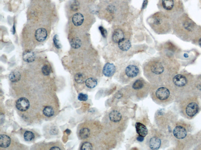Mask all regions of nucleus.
Listing matches in <instances>:
<instances>
[{"label": "nucleus", "instance_id": "nucleus-18", "mask_svg": "<svg viewBox=\"0 0 201 150\" xmlns=\"http://www.w3.org/2000/svg\"><path fill=\"white\" fill-rule=\"evenodd\" d=\"M36 56L34 52L28 50L23 53V59L24 60L27 62L31 63L33 62L35 59Z\"/></svg>", "mask_w": 201, "mask_h": 150}, {"label": "nucleus", "instance_id": "nucleus-12", "mask_svg": "<svg viewBox=\"0 0 201 150\" xmlns=\"http://www.w3.org/2000/svg\"><path fill=\"white\" fill-rule=\"evenodd\" d=\"M35 36L37 41L39 42H43L46 39L47 37V31L44 28H39L36 31Z\"/></svg>", "mask_w": 201, "mask_h": 150}, {"label": "nucleus", "instance_id": "nucleus-16", "mask_svg": "<svg viewBox=\"0 0 201 150\" xmlns=\"http://www.w3.org/2000/svg\"><path fill=\"white\" fill-rule=\"evenodd\" d=\"M123 39H124V34L121 30L117 29L114 31L112 35V40L114 42L118 43Z\"/></svg>", "mask_w": 201, "mask_h": 150}, {"label": "nucleus", "instance_id": "nucleus-19", "mask_svg": "<svg viewBox=\"0 0 201 150\" xmlns=\"http://www.w3.org/2000/svg\"><path fill=\"white\" fill-rule=\"evenodd\" d=\"M86 86L89 89H93L97 86L98 80L94 77H90L87 79L85 82Z\"/></svg>", "mask_w": 201, "mask_h": 150}, {"label": "nucleus", "instance_id": "nucleus-20", "mask_svg": "<svg viewBox=\"0 0 201 150\" xmlns=\"http://www.w3.org/2000/svg\"><path fill=\"white\" fill-rule=\"evenodd\" d=\"M162 4L163 8L166 10H171L175 5L174 0H162Z\"/></svg>", "mask_w": 201, "mask_h": 150}, {"label": "nucleus", "instance_id": "nucleus-3", "mask_svg": "<svg viewBox=\"0 0 201 150\" xmlns=\"http://www.w3.org/2000/svg\"><path fill=\"white\" fill-rule=\"evenodd\" d=\"M149 94L153 101L156 102L167 100L170 95V91L167 88L163 86L156 88L153 85H151Z\"/></svg>", "mask_w": 201, "mask_h": 150}, {"label": "nucleus", "instance_id": "nucleus-37", "mask_svg": "<svg viewBox=\"0 0 201 150\" xmlns=\"http://www.w3.org/2000/svg\"><path fill=\"white\" fill-rule=\"evenodd\" d=\"M199 44H200V46L201 47V39L199 40Z\"/></svg>", "mask_w": 201, "mask_h": 150}, {"label": "nucleus", "instance_id": "nucleus-7", "mask_svg": "<svg viewBox=\"0 0 201 150\" xmlns=\"http://www.w3.org/2000/svg\"><path fill=\"white\" fill-rule=\"evenodd\" d=\"M16 107L20 111H26L29 108V101L26 98H20L17 101L16 103Z\"/></svg>", "mask_w": 201, "mask_h": 150}, {"label": "nucleus", "instance_id": "nucleus-23", "mask_svg": "<svg viewBox=\"0 0 201 150\" xmlns=\"http://www.w3.org/2000/svg\"><path fill=\"white\" fill-rule=\"evenodd\" d=\"M87 79L86 76L82 73L77 74L75 76V81L78 83L82 84L85 83Z\"/></svg>", "mask_w": 201, "mask_h": 150}, {"label": "nucleus", "instance_id": "nucleus-17", "mask_svg": "<svg viewBox=\"0 0 201 150\" xmlns=\"http://www.w3.org/2000/svg\"><path fill=\"white\" fill-rule=\"evenodd\" d=\"M84 19V17L82 14L76 13L74 14L72 17V22L75 26H79L83 23Z\"/></svg>", "mask_w": 201, "mask_h": 150}, {"label": "nucleus", "instance_id": "nucleus-14", "mask_svg": "<svg viewBox=\"0 0 201 150\" xmlns=\"http://www.w3.org/2000/svg\"><path fill=\"white\" fill-rule=\"evenodd\" d=\"M11 142L10 137L5 135L0 136V147L2 148H7L9 146Z\"/></svg>", "mask_w": 201, "mask_h": 150}, {"label": "nucleus", "instance_id": "nucleus-9", "mask_svg": "<svg viewBox=\"0 0 201 150\" xmlns=\"http://www.w3.org/2000/svg\"><path fill=\"white\" fill-rule=\"evenodd\" d=\"M135 127L137 133L140 136L145 138L148 135V129L145 125L140 122H137L135 124Z\"/></svg>", "mask_w": 201, "mask_h": 150}, {"label": "nucleus", "instance_id": "nucleus-36", "mask_svg": "<svg viewBox=\"0 0 201 150\" xmlns=\"http://www.w3.org/2000/svg\"><path fill=\"white\" fill-rule=\"evenodd\" d=\"M184 56L185 57L188 58V55L187 54L185 53L184 54Z\"/></svg>", "mask_w": 201, "mask_h": 150}, {"label": "nucleus", "instance_id": "nucleus-21", "mask_svg": "<svg viewBox=\"0 0 201 150\" xmlns=\"http://www.w3.org/2000/svg\"><path fill=\"white\" fill-rule=\"evenodd\" d=\"M21 75L18 71H14L12 72L9 75V80L13 83H16L20 80Z\"/></svg>", "mask_w": 201, "mask_h": 150}, {"label": "nucleus", "instance_id": "nucleus-28", "mask_svg": "<svg viewBox=\"0 0 201 150\" xmlns=\"http://www.w3.org/2000/svg\"><path fill=\"white\" fill-rule=\"evenodd\" d=\"M88 99V96L87 95L83 94V93H80L78 96L79 100L82 101H85L87 100Z\"/></svg>", "mask_w": 201, "mask_h": 150}, {"label": "nucleus", "instance_id": "nucleus-11", "mask_svg": "<svg viewBox=\"0 0 201 150\" xmlns=\"http://www.w3.org/2000/svg\"><path fill=\"white\" fill-rule=\"evenodd\" d=\"M198 110V106L195 102H191L187 106L186 108V113L189 116H193Z\"/></svg>", "mask_w": 201, "mask_h": 150}, {"label": "nucleus", "instance_id": "nucleus-6", "mask_svg": "<svg viewBox=\"0 0 201 150\" xmlns=\"http://www.w3.org/2000/svg\"><path fill=\"white\" fill-rule=\"evenodd\" d=\"M149 69L151 72L155 75H161L164 72V66L159 61H155L150 65Z\"/></svg>", "mask_w": 201, "mask_h": 150}, {"label": "nucleus", "instance_id": "nucleus-4", "mask_svg": "<svg viewBox=\"0 0 201 150\" xmlns=\"http://www.w3.org/2000/svg\"><path fill=\"white\" fill-rule=\"evenodd\" d=\"M140 70L137 65H130L126 67L125 70L126 79L123 83L126 84L129 83L132 80L138 75Z\"/></svg>", "mask_w": 201, "mask_h": 150}, {"label": "nucleus", "instance_id": "nucleus-31", "mask_svg": "<svg viewBox=\"0 0 201 150\" xmlns=\"http://www.w3.org/2000/svg\"><path fill=\"white\" fill-rule=\"evenodd\" d=\"M99 29L103 37L104 38H106L107 35V31L102 26L99 27Z\"/></svg>", "mask_w": 201, "mask_h": 150}, {"label": "nucleus", "instance_id": "nucleus-10", "mask_svg": "<svg viewBox=\"0 0 201 150\" xmlns=\"http://www.w3.org/2000/svg\"><path fill=\"white\" fill-rule=\"evenodd\" d=\"M187 131L184 127L181 126H177L174 129L173 135L176 138L181 139L186 137Z\"/></svg>", "mask_w": 201, "mask_h": 150}, {"label": "nucleus", "instance_id": "nucleus-22", "mask_svg": "<svg viewBox=\"0 0 201 150\" xmlns=\"http://www.w3.org/2000/svg\"><path fill=\"white\" fill-rule=\"evenodd\" d=\"M70 43L71 46L75 49L80 48L81 45V40L78 37L74 38L71 39Z\"/></svg>", "mask_w": 201, "mask_h": 150}, {"label": "nucleus", "instance_id": "nucleus-25", "mask_svg": "<svg viewBox=\"0 0 201 150\" xmlns=\"http://www.w3.org/2000/svg\"><path fill=\"white\" fill-rule=\"evenodd\" d=\"M24 137L26 141H31L34 139L35 136L34 134L32 132H30V131H26L24 135Z\"/></svg>", "mask_w": 201, "mask_h": 150}, {"label": "nucleus", "instance_id": "nucleus-13", "mask_svg": "<svg viewBox=\"0 0 201 150\" xmlns=\"http://www.w3.org/2000/svg\"><path fill=\"white\" fill-rule=\"evenodd\" d=\"M173 83L176 86L182 87L185 86L187 83V80L186 77L181 75L175 76L173 79Z\"/></svg>", "mask_w": 201, "mask_h": 150}, {"label": "nucleus", "instance_id": "nucleus-32", "mask_svg": "<svg viewBox=\"0 0 201 150\" xmlns=\"http://www.w3.org/2000/svg\"><path fill=\"white\" fill-rule=\"evenodd\" d=\"M144 139V138H143V137H140V136H138L137 138V141L140 142H143Z\"/></svg>", "mask_w": 201, "mask_h": 150}, {"label": "nucleus", "instance_id": "nucleus-5", "mask_svg": "<svg viewBox=\"0 0 201 150\" xmlns=\"http://www.w3.org/2000/svg\"><path fill=\"white\" fill-rule=\"evenodd\" d=\"M146 144L150 149L158 150L160 147L161 141L160 138L157 136L153 135L151 132L147 137Z\"/></svg>", "mask_w": 201, "mask_h": 150}, {"label": "nucleus", "instance_id": "nucleus-26", "mask_svg": "<svg viewBox=\"0 0 201 150\" xmlns=\"http://www.w3.org/2000/svg\"><path fill=\"white\" fill-rule=\"evenodd\" d=\"M81 150H93L92 145L90 142H85L82 144Z\"/></svg>", "mask_w": 201, "mask_h": 150}, {"label": "nucleus", "instance_id": "nucleus-8", "mask_svg": "<svg viewBox=\"0 0 201 150\" xmlns=\"http://www.w3.org/2000/svg\"><path fill=\"white\" fill-rule=\"evenodd\" d=\"M116 71V68L113 64L107 63L105 64L103 69V74L105 76L111 77L113 76Z\"/></svg>", "mask_w": 201, "mask_h": 150}, {"label": "nucleus", "instance_id": "nucleus-33", "mask_svg": "<svg viewBox=\"0 0 201 150\" xmlns=\"http://www.w3.org/2000/svg\"><path fill=\"white\" fill-rule=\"evenodd\" d=\"M148 3V0H144V1L143 4V8L144 9L147 7Z\"/></svg>", "mask_w": 201, "mask_h": 150}, {"label": "nucleus", "instance_id": "nucleus-24", "mask_svg": "<svg viewBox=\"0 0 201 150\" xmlns=\"http://www.w3.org/2000/svg\"><path fill=\"white\" fill-rule=\"evenodd\" d=\"M43 113L45 116L47 117H51L53 116L54 111L53 108L51 106H47L44 108Z\"/></svg>", "mask_w": 201, "mask_h": 150}, {"label": "nucleus", "instance_id": "nucleus-30", "mask_svg": "<svg viewBox=\"0 0 201 150\" xmlns=\"http://www.w3.org/2000/svg\"><path fill=\"white\" fill-rule=\"evenodd\" d=\"M53 41L54 44V45L57 48L59 49L61 48V44H59L58 35H55L54 36L53 39Z\"/></svg>", "mask_w": 201, "mask_h": 150}, {"label": "nucleus", "instance_id": "nucleus-1", "mask_svg": "<svg viewBox=\"0 0 201 150\" xmlns=\"http://www.w3.org/2000/svg\"><path fill=\"white\" fill-rule=\"evenodd\" d=\"M129 119L126 109L120 106H114L105 113L101 123L104 130L118 134L126 130Z\"/></svg>", "mask_w": 201, "mask_h": 150}, {"label": "nucleus", "instance_id": "nucleus-2", "mask_svg": "<svg viewBox=\"0 0 201 150\" xmlns=\"http://www.w3.org/2000/svg\"><path fill=\"white\" fill-rule=\"evenodd\" d=\"M151 85L147 83L142 79H138L128 85L124 88L121 94L123 96L130 98L135 100H142L146 97L149 94Z\"/></svg>", "mask_w": 201, "mask_h": 150}, {"label": "nucleus", "instance_id": "nucleus-35", "mask_svg": "<svg viewBox=\"0 0 201 150\" xmlns=\"http://www.w3.org/2000/svg\"><path fill=\"white\" fill-rule=\"evenodd\" d=\"M66 133L68 134L70 133L71 132L69 130V129H67V130L66 131Z\"/></svg>", "mask_w": 201, "mask_h": 150}, {"label": "nucleus", "instance_id": "nucleus-27", "mask_svg": "<svg viewBox=\"0 0 201 150\" xmlns=\"http://www.w3.org/2000/svg\"><path fill=\"white\" fill-rule=\"evenodd\" d=\"M42 73L45 75H48L51 72V69L49 66L47 65L44 66L42 68Z\"/></svg>", "mask_w": 201, "mask_h": 150}, {"label": "nucleus", "instance_id": "nucleus-34", "mask_svg": "<svg viewBox=\"0 0 201 150\" xmlns=\"http://www.w3.org/2000/svg\"><path fill=\"white\" fill-rule=\"evenodd\" d=\"M51 150H60L61 149H60L59 147H52L50 149Z\"/></svg>", "mask_w": 201, "mask_h": 150}, {"label": "nucleus", "instance_id": "nucleus-29", "mask_svg": "<svg viewBox=\"0 0 201 150\" xmlns=\"http://www.w3.org/2000/svg\"><path fill=\"white\" fill-rule=\"evenodd\" d=\"M79 7V4L77 1H74L71 4V8L74 11H76L78 10Z\"/></svg>", "mask_w": 201, "mask_h": 150}, {"label": "nucleus", "instance_id": "nucleus-15", "mask_svg": "<svg viewBox=\"0 0 201 150\" xmlns=\"http://www.w3.org/2000/svg\"><path fill=\"white\" fill-rule=\"evenodd\" d=\"M118 44L119 47L123 51H127L130 49L131 46L130 41L126 39H122Z\"/></svg>", "mask_w": 201, "mask_h": 150}]
</instances>
